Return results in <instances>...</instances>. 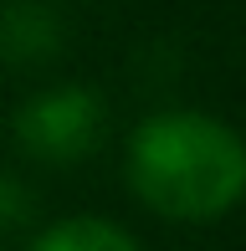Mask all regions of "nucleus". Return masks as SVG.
<instances>
[{"label": "nucleus", "instance_id": "f257e3e1", "mask_svg": "<svg viewBox=\"0 0 246 251\" xmlns=\"http://www.w3.org/2000/svg\"><path fill=\"white\" fill-rule=\"evenodd\" d=\"M128 185L164 221H221L246 195V139L210 113H159L128 144Z\"/></svg>", "mask_w": 246, "mask_h": 251}, {"label": "nucleus", "instance_id": "f03ea898", "mask_svg": "<svg viewBox=\"0 0 246 251\" xmlns=\"http://www.w3.org/2000/svg\"><path fill=\"white\" fill-rule=\"evenodd\" d=\"M103 98L87 87H51L16 108V144L41 164H72L103 139Z\"/></svg>", "mask_w": 246, "mask_h": 251}, {"label": "nucleus", "instance_id": "7ed1b4c3", "mask_svg": "<svg viewBox=\"0 0 246 251\" xmlns=\"http://www.w3.org/2000/svg\"><path fill=\"white\" fill-rule=\"evenodd\" d=\"M62 47V26L47 5H31V0H16V5L0 10V56L5 62H47Z\"/></svg>", "mask_w": 246, "mask_h": 251}, {"label": "nucleus", "instance_id": "20e7f679", "mask_svg": "<svg viewBox=\"0 0 246 251\" xmlns=\"http://www.w3.org/2000/svg\"><path fill=\"white\" fill-rule=\"evenodd\" d=\"M31 251H139V241L128 231H118L113 221L72 215V221H57L51 231H41Z\"/></svg>", "mask_w": 246, "mask_h": 251}, {"label": "nucleus", "instance_id": "39448f33", "mask_svg": "<svg viewBox=\"0 0 246 251\" xmlns=\"http://www.w3.org/2000/svg\"><path fill=\"white\" fill-rule=\"evenodd\" d=\"M31 215V190L21 185V179L0 175V231H16V226H26Z\"/></svg>", "mask_w": 246, "mask_h": 251}]
</instances>
